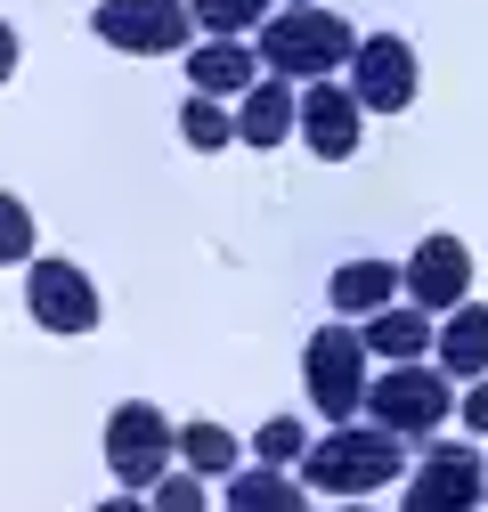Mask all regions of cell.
<instances>
[{
    "label": "cell",
    "instance_id": "6da1fadb",
    "mask_svg": "<svg viewBox=\"0 0 488 512\" xmlns=\"http://www.w3.org/2000/svg\"><path fill=\"white\" fill-rule=\"evenodd\" d=\"M293 464H301V488L310 496H375V488H391L407 472V447L383 423H334L318 447H301Z\"/></svg>",
    "mask_w": 488,
    "mask_h": 512
},
{
    "label": "cell",
    "instance_id": "7a4b0ae2",
    "mask_svg": "<svg viewBox=\"0 0 488 512\" xmlns=\"http://www.w3.org/2000/svg\"><path fill=\"white\" fill-rule=\"evenodd\" d=\"M350 49H358V33L334 9H310V0H285L277 17H261V66L285 82H318V74L350 66Z\"/></svg>",
    "mask_w": 488,
    "mask_h": 512
},
{
    "label": "cell",
    "instance_id": "3957f363",
    "mask_svg": "<svg viewBox=\"0 0 488 512\" xmlns=\"http://www.w3.org/2000/svg\"><path fill=\"white\" fill-rule=\"evenodd\" d=\"M358 407L375 415L383 431H399V439H432V431L448 423L456 391H448V374H440V366H423V358H391V374H383V382H366V399H358Z\"/></svg>",
    "mask_w": 488,
    "mask_h": 512
},
{
    "label": "cell",
    "instance_id": "277c9868",
    "mask_svg": "<svg viewBox=\"0 0 488 512\" xmlns=\"http://www.w3.org/2000/svg\"><path fill=\"white\" fill-rule=\"evenodd\" d=\"M171 415L163 407H147V399H122L114 415H106V472H114V488L122 496H147V480L171 464Z\"/></svg>",
    "mask_w": 488,
    "mask_h": 512
},
{
    "label": "cell",
    "instance_id": "5b68a950",
    "mask_svg": "<svg viewBox=\"0 0 488 512\" xmlns=\"http://www.w3.org/2000/svg\"><path fill=\"white\" fill-rule=\"evenodd\" d=\"M90 33L106 49H131V57H171L196 41V17H188V0H98Z\"/></svg>",
    "mask_w": 488,
    "mask_h": 512
},
{
    "label": "cell",
    "instance_id": "8992f818",
    "mask_svg": "<svg viewBox=\"0 0 488 512\" xmlns=\"http://www.w3.org/2000/svg\"><path fill=\"white\" fill-rule=\"evenodd\" d=\"M301 382H310V399L326 423H350L358 399H366V342L358 326H318L310 350H301Z\"/></svg>",
    "mask_w": 488,
    "mask_h": 512
},
{
    "label": "cell",
    "instance_id": "52a82bcc",
    "mask_svg": "<svg viewBox=\"0 0 488 512\" xmlns=\"http://www.w3.org/2000/svg\"><path fill=\"white\" fill-rule=\"evenodd\" d=\"M480 480H488V464L472 456V447H423V456H407V472H399V504L407 512H464V504H480Z\"/></svg>",
    "mask_w": 488,
    "mask_h": 512
},
{
    "label": "cell",
    "instance_id": "ba28073f",
    "mask_svg": "<svg viewBox=\"0 0 488 512\" xmlns=\"http://www.w3.org/2000/svg\"><path fill=\"white\" fill-rule=\"evenodd\" d=\"M25 309H33V326H49V334H90L98 326V285L82 277V261H33L25 269Z\"/></svg>",
    "mask_w": 488,
    "mask_h": 512
},
{
    "label": "cell",
    "instance_id": "9c48e42d",
    "mask_svg": "<svg viewBox=\"0 0 488 512\" xmlns=\"http://www.w3.org/2000/svg\"><path fill=\"white\" fill-rule=\"evenodd\" d=\"M350 98L366 114H407L415 106V49L399 33H366L350 49Z\"/></svg>",
    "mask_w": 488,
    "mask_h": 512
},
{
    "label": "cell",
    "instance_id": "30bf717a",
    "mask_svg": "<svg viewBox=\"0 0 488 512\" xmlns=\"http://www.w3.org/2000/svg\"><path fill=\"white\" fill-rule=\"evenodd\" d=\"M399 293L415 301V309H456L464 293H472V252H464V236H423L407 261H399Z\"/></svg>",
    "mask_w": 488,
    "mask_h": 512
},
{
    "label": "cell",
    "instance_id": "8fae6325",
    "mask_svg": "<svg viewBox=\"0 0 488 512\" xmlns=\"http://www.w3.org/2000/svg\"><path fill=\"white\" fill-rule=\"evenodd\" d=\"M358 114H366V106H358L342 82L318 74L310 90L293 98V131H301V147H310L318 163H350V155H358Z\"/></svg>",
    "mask_w": 488,
    "mask_h": 512
},
{
    "label": "cell",
    "instance_id": "7c38bea8",
    "mask_svg": "<svg viewBox=\"0 0 488 512\" xmlns=\"http://www.w3.org/2000/svg\"><path fill=\"white\" fill-rule=\"evenodd\" d=\"M432 358H440V374L448 382H472V374H488V309L464 293L456 309H440V326H432Z\"/></svg>",
    "mask_w": 488,
    "mask_h": 512
},
{
    "label": "cell",
    "instance_id": "4fadbf2b",
    "mask_svg": "<svg viewBox=\"0 0 488 512\" xmlns=\"http://www.w3.org/2000/svg\"><path fill=\"white\" fill-rule=\"evenodd\" d=\"M261 82V57L244 49L236 33H212L196 57H188V90H204V98H244Z\"/></svg>",
    "mask_w": 488,
    "mask_h": 512
},
{
    "label": "cell",
    "instance_id": "5bb4252c",
    "mask_svg": "<svg viewBox=\"0 0 488 512\" xmlns=\"http://www.w3.org/2000/svg\"><path fill=\"white\" fill-rule=\"evenodd\" d=\"M293 139V82L285 74H261L253 90H244V106H236V147H285Z\"/></svg>",
    "mask_w": 488,
    "mask_h": 512
},
{
    "label": "cell",
    "instance_id": "9a60e30c",
    "mask_svg": "<svg viewBox=\"0 0 488 512\" xmlns=\"http://www.w3.org/2000/svg\"><path fill=\"white\" fill-rule=\"evenodd\" d=\"M358 342H366V358H423V350H432V309L383 301V309H366Z\"/></svg>",
    "mask_w": 488,
    "mask_h": 512
},
{
    "label": "cell",
    "instance_id": "2e32d148",
    "mask_svg": "<svg viewBox=\"0 0 488 512\" xmlns=\"http://www.w3.org/2000/svg\"><path fill=\"white\" fill-rule=\"evenodd\" d=\"M326 301H334V317H366V309L399 301V261H342Z\"/></svg>",
    "mask_w": 488,
    "mask_h": 512
},
{
    "label": "cell",
    "instance_id": "e0dca14e",
    "mask_svg": "<svg viewBox=\"0 0 488 512\" xmlns=\"http://www.w3.org/2000/svg\"><path fill=\"white\" fill-rule=\"evenodd\" d=\"M228 504L236 512H301L318 504L301 480H285V464H261V472H228Z\"/></svg>",
    "mask_w": 488,
    "mask_h": 512
},
{
    "label": "cell",
    "instance_id": "ac0fdd59",
    "mask_svg": "<svg viewBox=\"0 0 488 512\" xmlns=\"http://www.w3.org/2000/svg\"><path fill=\"white\" fill-rule=\"evenodd\" d=\"M171 456H188V472H236V431H220V423H188L171 439Z\"/></svg>",
    "mask_w": 488,
    "mask_h": 512
},
{
    "label": "cell",
    "instance_id": "d6986e66",
    "mask_svg": "<svg viewBox=\"0 0 488 512\" xmlns=\"http://www.w3.org/2000/svg\"><path fill=\"white\" fill-rule=\"evenodd\" d=\"M179 139H188L196 155H212V147H228V139H236V114H220V98L188 90V106H179Z\"/></svg>",
    "mask_w": 488,
    "mask_h": 512
},
{
    "label": "cell",
    "instance_id": "ffe728a7",
    "mask_svg": "<svg viewBox=\"0 0 488 512\" xmlns=\"http://www.w3.org/2000/svg\"><path fill=\"white\" fill-rule=\"evenodd\" d=\"M204 33H253L261 25V0H196V9H188Z\"/></svg>",
    "mask_w": 488,
    "mask_h": 512
},
{
    "label": "cell",
    "instance_id": "44dd1931",
    "mask_svg": "<svg viewBox=\"0 0 488 512\" xmlns=\"http://www.w3.org/2000/svg\"><path fill=\"white\" fill-rule=\"evenodd\" d=\"M0 261H33V212L0 187Z\"/></svg>",
    "mask_w": 488,
    "mask_h": 512
},
{
    "label": "cell",
    "instance_id": "7402d4cb",
    "mask_svg": "<svg viewBox=\"0 0 488 512\" xmlns=\"http://www.w3.org/2000/svg\"><path fill=\"white\" fill-rule=\"evenodd\" d=\"M147 496H155L163 512H204V472H155Z\"/></svg>",
    "mask_w": 488,
    "mask_h": 512
},
{
    "label": "cell",
    "instance_id": "603a6c76",
    "mask_svg": "<svg viewBox=\"0 0 488 512\" xmlns=\"http://www.w3.org/2000/svg\"><path fill=\"white\" fill-rule=\"evenodd\" d=\"M301 447H310V431H301L293 415H269V423H261V464H293Z\"/></svg>",
    "mask_w": 488,
    "mask_h": 512
},
{
    "label": "cell",
    "instance_id": "cb8c5ba5",
    "mask_svg": "<svg viewBox=\"0 0 488 512\" xmlns=\"http://www.w3.org/2000/svg\"><path fill=\"white\" fill-rule=\"evenodd\" d=\"M464 423L488 431V374H472V391H464Z\"/></svg>",
    "mask_w": 488,
    "mask_h": 512
},
{
    "label": "cell",
    "instance_id": "d4e9b609",
    "mask_svg": "<svg viewBox=\"0 0 488 512\" xmlns=\"http://www.w3.org/2000/svg\"><path fill=\"white\" fill-rule=\"evenodd\" d=\"M9 74H17V33L0 25V82H9Z\"/></svg>",
    "mask_w": 488,
    "mask_h": 512
},
{
    "label": "cell",
    "instance_id": "484cf974",
    "mask_svg": "<svg viewBox=\"0 0 488 512\" xmlns=\"http://www.w3.org/2000/svg\"><path fill=\"white\" fill-rule=\"evenodd\" d=\"M480 504H488V480H480Z\"/></svg>",
    "mask_w": 488,
    "mask_h": 512
}]
</instances>
